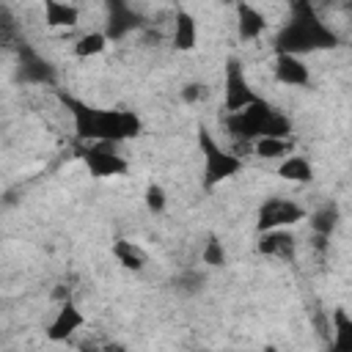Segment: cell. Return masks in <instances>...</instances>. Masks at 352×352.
<instances>
[{
  "label": "cell",
  "instance_id": "16",
  "mask_svg": "<svg viewBox=\"0 0 352 352\" xmlns=\"http://www.w3.org/2000/svg\"><path fill=\"white\" fill-rule=\"evenodd\" d=\"M278 176H283L286 182H311L314 179V165L308 162V157H300V154H289L280 165H278Z\"/></svg>",
  "mask_w": 352,
  "mask_h": 352
},
{
  "label": "cell",
  "instance_id": "14",
  "mask_svg": "<svg viewBox=\"0 0 352 352\" xmlns=\"http://www.w3.org/2000/svg\"><path fill=\"white\" fill-rule=\"evenodd\" d=\"M44 22L50 28H74L80 22V8L72 6V3L47 0L44 3Z\"/></svg>",
  "mask_w": 352,
  "mask_h": 352
},
{
  "label": "cell",
  "instance_id": "4",
  "mask_svg": "<svg viewBox=\"0 0 352 352\" xmlns=\"http://www.w3.org/2000/svg\"><path fill=\"white\" fill-rule=\"evenodd\" d=\"M198 146L204 151V187L206 190L217 187L220 182H226L242 170V160L236 154L220 148L214 143V138L209 135V129H204V126L198 129Z\"/></svg>",
  "mask_w": 352,
  "mask_h": 352
},
{
  "label": "cell",
  "instance_id": "2",
  "mask_svg": "<svg viewBox=\"0 0 352 352\" xmlns=\"http://www.w3.org/2000/svg\"><path fill=\"white\" fill-rule=\"evenodd\" d=\"M63 104L72 107L74 129L80 140L88 143H121L140 135V118L132 110H96L72 96H63Z\"/></svg>",
  "mask_w": 352,
  "mask_h": 352
},
{
  "label": "cell",
  "instance_id": "6",
  "mask_svg": "<svg viewBox=\"0 0 352 352\" xmlns=\"http://www.w3.org/2000/svg\"><path fill=\"white\" fill-rule=\"evenodd\" d=\"M80 157H82L85 168L94 176H99V179H104V176H124L126 168H129L124 154L116 151V143H88V146H82Z\"/></svg>",
  "mask_w": 352,
  "mask_h": 352
},
{
  "label": "cell",
  "instance_id": "9",
  "mask_svg": "<svg viewBox=\"0 0 352 352\" xmlns=\"http://www.w3.org/2000/svg\"><path fill=\"white\" fill-rule=\"evenodd\" d=\"M19 77L25 82H38V85H52L55 82L52 66L44 58H38L36 52H30V50L19 52Z\"/></svg>",
  "mask_w": 352,
  "mask_h": 352
},
{
  "label": "cell",
  "instance_id": "5",
  "mask_svg": "<svg viewBox=\"0 0 352 352\" xmlns=\"http://www.w3.org/2000/svg\"><path fill=\"white\" fill-rule=\"evenodd\" d=\"M305 217V209L289 198H267L261 206H258V217H256V228L258 234H267V231H278V228H286V226H294Z\"/></svg>",
  "mask_w": 352,
  "mask_h": 352
},
{
  "label": "cell",
  "instance_id": "12",
  "mask_svg": "<svg viewBox=\"0 0 352 352\" xmlns=\"http://www.w3.org/2000/svg\"><path fill=\"white\" fill-rule=\"evenodd\" d=\"M294 248H297L294 236L289 231H283V228L267 231L258 239V253L261 256H272V258H292L294 256Z\"/></svg>",
  "mask_w": 352,
  "mask_h": 352
},
{
  "label": "cell",
  "instance_id": "26",
  "mask_svg": "<svg viewBox=\"0 0 352 352\" xmlns=\"http://www.w3.org/2000/svg\"><path fill=\"white\" fill-rule=\"evenodd\" d=\"M104 352H126V349H124V346H118V344H107V346H104Z\"/></svg>",
  "mask_w": 352,
  "mask_h": 352
},
{
  "label": "cell",
  "instance_id": "10",
  "mask_svg": "<svg viewBox=\"0 0 352 352\" xmlns=\"http://www.w3.org/2000/svg\"><path fill=\"white\" fill-rule=\"evenodd\" d=\"M275 80L280 85H292V88H300V85H308L311 82V74H308V66L294 58V55H278L275 58Z\"/></svg>",
  "mask_w": 352,
  "mask_h": 352
},
{
  "label": "cell",
  "instance_id": "8",
  "mask_svg": "<svg viewBox=\"0 0 352 352\" xmlns=\"http://www.w3.org/2000/svg\"><path fill=\"white\" fill-rule=\"evenodd\" d=\"M82 324H85L82 311L66 297V300L58 305L52 322L47 324V338H50V341H66V338H72Z\"/></svg>",
  "mask_w": 352,
  "mask_h": 352
},
{
  "label": "cell",
  "instance_id": "20",
  "mask_svg": "<svg viewBox=\"0 0 352 352\" xmlns=\"http://www.w3.org/2000/svg\"><path fill=\"white\" fill-rule=\"evenodd\" d=\"M107 41H110V38L104 36V30H88V33H82V36L77 38L74 55H77V58H94V55L104 52Z\"/></svg>",
  "mask_w": 352,
  "mask_h": 352
},
{
  "label": "cell",
  "instance_id": "25",
  "mask_svg": "<svg viewBox=\"0 0 352 352\" xmlns=\"http://www.w3.org/2000/svg\"><path fill=\"white\" fill-rule=\"evenodd\" d=\"M201 275L198 272H184V275H179L173 283L179 286V292H184V294H192V292H198L201 289Z\"/></svg>",
  "mask_w": 352,
  "mask_h": 352
},
{
  "label": "cell",
  "instance_id": "11",
  "mask_svg": "<svg viewBox=\"0 0 352 352\" xmlns=\"http://www.w3.org/2000/svg\"><path fill=\"white\" fill-rule=\"evenodd\" d=\"M236 30H239L242 41H253V38H258L267 30V16L256 6L239 3L236 6Z\"/></svg>",
  "mask_w": 352,
  "mask_h": 352
},
{
  "label": "cell",
  "instance_id": "24",
  "mask_svg": "<svg viewBox=\"0 0 352 352\" xmlns=\"http://www.w3.org/2000/svg\"><path fill=\"white\" fill-rule=\"evenodd\" d=\"M209 96V88L204 85V82H187L184 88H182V99L187 102V104H195V102H204Z\"/></svg>",
  "mask_w": 352,
  "mask_h": 352
},
{
  "label": "cell",
  "instance_id": "19",
  "mask_svg": "<svg viewBox=\"0 0 352 352\" xmlns=\"http://www.w3.org/2000/svg\"><path fill=\"white\" fill-rule=\"evenodd\" d=\"M113 256H116L118 264L126 267V270H143V264H146L143 250H140L135 242H129V239H116V245H113Z\"/></svg>",
  "mask_w": 352,
  "mask_h": 352
},
{
  "label": "cell",
  "instance_id": "21",
  "mask_svg": "<svg viewBox=\"0 0 352 352\" xmlns=\"http://www.w3.org/2000/svg\"><path fill=\"white\" fill-rule=\"evenodd\" d=\"M253 151L261 160H278V157L286 160V154L292 151V140L289 138H261L253 143Z\"/></svg>",
  "mask_w": 352,
  "mask_h": 352
},
{
  "label": "cell",
  "instance_id": "3",
  "mask_svg": "<svg viewBox=\"0 0 352 352\" xmlns=\"http://www.w3.org/2000/svg\"><path fill=\"white\" fill-rule=\"evenodd\" d=\"M226 129L231 132V138L242 143H256L261 138H289L292 121L280 110H275L270 102L256 99L250 107L231 113L226 118Z\"/></svg>",
  "mask_w": 352,
  "mask_h": 352
},
{
  "label": "cell",
  "instance_id": "17",
  "mask_svg": "<svg viewBox=\"0 0 352 352\" xmlns=\"http://www.w3.org/2000/svg\"><path fill=\"white\" fill-rule=\"evenodd\" d=\"M308 223H311V231L316 234V239H327V236L336 231V226H338V206H336V204L319 206V209L308 217Z\"/></svg>",
  "mask_w": 352,
  "mask_h": 352
},
{
  "label": "cell",
  "instance_id": "7",
  "mask_svg": "<svg viewBox=\"0 0 352 352\" xmlns=\"http://www.w3.org/2000/svg\"><path fill=\"white\" fill-rule=\"evenodd\" d=\"M256 99L258 96L253 94V88H250V82H248V77L242 72V63L236 58H228V63H226V94H223L228 116L250 107Z\"/></svg>",
  "mask_w": 352,
  "mask_h": 352
},
{
  "label": "cell",
  "instance_id": "1",
  "mask_svg": "<svg viewBox=\"0 0 352 352\" xmlns=\"http://www.w3.org/2000/svg\"><path fill=\"white\" fill-rule=\"evenodd\" d=\"M338 44V36L322 22V16L308 3H297L289 8V19L275 36L278 55H305L316 50H330Z\"/></svg>",
  "mask_w": 352,
  "mask_h": 352
},
{
  "label": "cell",
  "instance_id": "13",
  "mask_svg": "<svg viewBox=\"0 0 352 352\" xmlns=\"http://www.w3.org/2000/svg\"><path fill=\"white\" fill-rule=\"evenodd\" d=\"M198 44V22L190 11L179 8L176 11V19H173V47L176 50H192Z\"/></svg>",
  "mask_w": 352,
  "mask_h": 352
},
{
  "label": "cell",
  "instance_id": "22",
  "mask_svg": "<svg viewBox=\"0 0 352 352\" xmlns=\"http://www.w3.org/2000/svg\"><path fill=\"white\" fill-rule=\"evenodd\" d=\"M201 258H204V264H209V267H223V264H226V248H223V242H220L214 234H209V239L204 242Z\"/></svg>",
  "mask_w": 352,
  "mask_h": 352
},
{
  "label": "cell",
  "instance_id": "23",
  "mask_svg": "<svg viewBox=\"0 0 352 352\" xmlns=\"http://www.w3.org/2000/svg\"><path fill=\"white\" fill-rule=\"evenodd\" d=\"M165 204H168L165 190H162L160 184H148V187H146V209H148L151 214H160V212H165Z\"/></svg>",
  "mask_w": 352,
  "mask_h": 352
},
{
  "label": "cell",
  "instance_id": "15",
  "mask_svg": "<svg viewBox=\"0 0 352 352\" xmlns=\"http://www.w3.org/2000/svg\"><path fill=\"white\" fill-rule=\"evenodd\" d=\"M327 352H352V316L344 308L333 311V338Z\"/></svg>",
  "mask_w": 352,
  "mask_h": 352
},
{
  "label": "cell",
  "instance_id": "18",
  "mask_svg": "<svg viewBox=\"0 0 352 352\" xmlns=\"http://www.w3.org/2000/svg\"><path fill=\"white\" fill-rule=\"evenodd\" d=\"M135 25H138V22H135V14H132L126 6H113L110 19H107V25H104V36H107V38H121V36H126Z\"/></svg>",
  "mask_w": 352,
  "mask_h": 352
}]
</instances>
